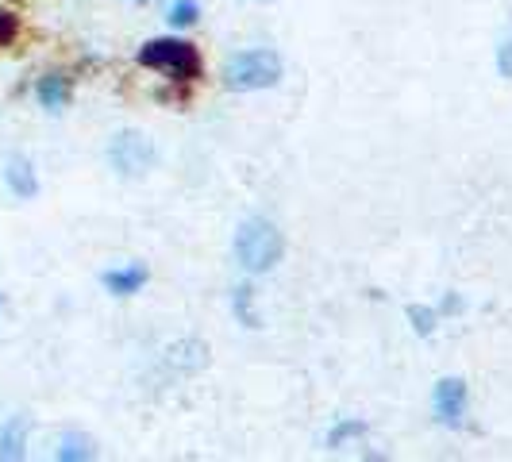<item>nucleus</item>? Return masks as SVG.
<instances>
[{"label":"nucleus","instance_id":"nucleus-1","mask_svg":"<svg viewBox=\"0 0 512 462\" xmlns=\"http://www.w3.org/2000/svg\"><path fill=\"white\" fill-rule=\"evenodd\" d=\"M285 255V239L282 231L274 228L270 220H247L243 228L235 231V258H239V266L247 270V274H266V270H274Z\"/></svg>","mask_w":512,"mask_h":462},{"label":"nucleus","instance_id":"nucleus-2","mask_svg":"<svg viewBox=\"0 0 512 462\" xmlns=\"http://www.w3.org/2000/svg\"><path fill=\"white\" fill-rule=\"evenodd\" d=\"M135 58H139V66L158 70V74H166L170 81H181V85L201 77V54H197V47L185 43V39H174V35L143 43V51L135 54Z\"/></svg>","mask_w":512,"mask_h":462},{"label":"nucleus","instance_id":"nucleus-3","mask_svg":"<svg viewBox=\"0 0 512 462\" xmlns=\"http://www.w3.org/2000/svg\"><path fill=\"white\" fill-rule=\"evenodd\" d=\"M282 77V58L266 47L258 51H239L224 62V85L235 93H255V89H270Z\"/></svg>","mask_w":512,"mask_h":462},{"label":"nucleus","instance_id":"nucleus-4","mask_svg":"<svg viewBox=\"0 0 512 462\" xmlns=\"http://www.w3.org/2000/svg\"><path fill=\"white\" fill-rule=\"evenodd\" d=\"M108 158H112L116 174H124V178H143L154 166L158 154H154L151 135H143V131H120V135L112 139V147H108Z\"/></svg>","mask_w":512,"mask_h":462},{"label":"nucleus","instance_id":"nucleus-5","mask_svg":"<svg viewBox=\"0 0 512 462\" xmlns=\"http://www.w3.org/2000/svg\"><path fill=\"white\" fill-rule=\"evenodd\" d=\"M432 405H436V416L443 424H459L462 412H466V385H462V378H443L436 385Z\"/></svg>","mask_w":512,"mask_h":462},{"label":"nucleus","instance_id":"nucleus-6","mask_svg":"<svg viewBox=\"0 0 512 462\" xmlns=\"http://www.w3.org/2000/svg\"><path fill=\"white\" fill-rule=\"evenodd\" d=\"M27 432L31 420L27 416H12L0 432V462H27Z\"/></svg>","mask_w":512,"mask_h":462},{"label":"nucleus","instance_id":"nucleus-7","mask_svg":"<svg viewBox=\"0 0 512 462\" xmlns=\"http://www.w3.org/2000/svg\"><path fill=\"white\" fill-rule=\"evenodd\" d=\"M143 282H147V266H143V262H131V266H120V270H108V274H104V289H112L116 297L139 293Z\"/></svg>","mask_w":512,"mask_h":462},{"label":"nucleus","instance_id":"nucleus-8","mask_svg":"<svg viewBox=\"0 0 512 462\" xmlns=\"http://www.w3.org/2000/svg\"><path fill=\"white\" fill-rule=\"evenodd\" d=\"M166 362L174 366L178 362L181 374H193V370H201L208 362V347L205 343H197V339H181L174 347H166Z\"/></svg>","mask_w":512,"mask_h":462},{"label":"nucleus","instance_id":"nucleus-9","mask_svg":"<svg viewBox=\"0 0 512 462\" xmlns=\"http://www.w3.org/2000/svg\"><path fill=\"white\" fill-rule=\"evenodd\" d=\"M8 185H12V193H20V197H35V193H39V181L31 174V162H27V158H8Z\"/></svg>","mask_w":512,"mask_h":462},{"label":"nucleus","instance_id":"nucleus-10","mask_svg":"<svg viewBox=\"0 0 512 462\" xmlns=\"http://www.w3.org/2000/svg\"><path fill=\"white\" fill-rule=\"evenodd\" d=\"M39 101H43V108H62V104L70 101V77L62 74H47L43 81H39Z\"/></svg>","mask_w":512,"mask_h":462},{"label":"nucleus","instance_id":"nucleus-11","mask_svg":"<svg viewBox=\"0 0 512 462\" xmlns=\"http://www.w3.org/2000/svg\"><path fill=\"white\" fill-rule=\"evenodd\" d=\"M97 459V447H93V439L81 436V432H70V436L62 439V447H58V462H93Z\"/></svg>","mask_w":512,"mask_h":462},{"label":"nucleus","instance_id":"nucleus-12","mask_svg":"<svg viewBox=\"0 0 512 462\" xmlns=\"http://www.w3.org/2000/svg\"><path fill=\"white\" fill-rule=\"evenodd\" d=\"M231 305H235V316L243 320V328H258L255 289H251V285H239V289H235V297H231Z\"/></svg>","mask_w":512,"mask_h":462},{"label":"nucleus","instance_id":"nucleus-13","mask_svg":"<svg viewBox=\"0 0 512 462\" xmlns=\"http://www.w3.org/2000/svg\"><path fill=\"white\" fill-rule=\"evenodd\" d=\"M409 320H412V328H416L420 335H432V328H436V312H432V308L412 305L409 308Z\"/></svg>","mask_w":512,"mask_h":462},{"label":"nucleus","instance_id":"nucleus-14","mask_svg":"<svg viewBox=\"0 0 512 462\" xmlns=\"http://www.w3.org/2000/svg\"><path fill=\"white\" fill-rule=\"evenodd\" d=\"M362 432H366V424H362V420H347V424H339L332 436H328V447H343L347 439L362 436Z\"/></svg>","mask_w":512,"mask_h":462},{"label":"nucleus","instance_id":"nucleus-15","mask_svg":"<svg viewBox=\"0 0 512 462\" xmlns=\"http://www.w3.org/2000/svg\"><path fill=\"white\" fill-rule=\"evenodd\" d=\"M197 20V4L193 0H178L174 8H170V24L174 27H189Z\"/></svg>","mask_w":512,"mask_h":462},{"label":"nucleus","instance_id":"nucleus-16","mask_svg":"<svg viewBox=\"0 0 512 462\" xmlns=\"http://www.w3.org/2000/svg\"><path fill=\"white\" fill-rule=\"evenodd\" d=\"M16 35H20V20L12 12H0V47H8Z\"/></svg>","mask_w":512,"mask_h":462},{"label":"nucleus","instance_id":"nucleus-17","mask_svg":"<svg viewBox=\"0 0 512 462\" xmlns=\"http://www.w3.org/2000/svg\"><path fill=\"white\" fill-rule=\"evenodd\" d=\"M497 70H501V77H512V39H505L497 51Z\"/></svg>","mask_w":512,"mask_h":462},{"label":"nucleus","instance_id":"nucleus-18","mask_svg":"<svg viewBox=\"0 0 512 462\" xmlns=\"http://www.w3.org/2000/svg\"><path fill=\"white\" fill-rule=\"evenodd\" d=\"M0 312H4V297H0Z\"/></svg>","mask_w":512,"mask_h":462}]
</instances>
